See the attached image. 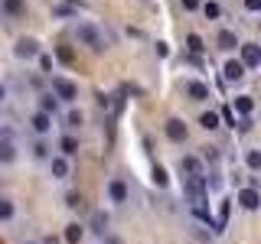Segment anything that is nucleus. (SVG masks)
<instances>
[{
    "label": "nucleus",
    "mask_w": 261,
    "mask_h": 244,
    "mask_svg": "<svg viewBox=\"0 0 261 244\" xmlns=\"http://www.w3.org/2000/svg\"><path fill=\"white\" fill-rule=\"evenodd\" d=\"M75 39L85 49H92V52H105L108 49V39H105V33L95 26V23H88V20H82L75 23Z\"/></svg>",
    "instance_id": "1"
},
{
    "label": "nucleus",
    "mask_w": 261,
    "mask_h": 244,
    "mask_svg": "<svg viewBox=\"0 0 261 244\" xmlns=\"http://www.w3.org/2000/svg\"><path fill=\"white\" fill-rule=\"evenodd\" d=\"M53 98L59 104H72L79 98V85L72 78H65V75H53Z\"/></svg>",
    "instance_id": "2"
},
{
    "label": "nucleus",
    "mask_w": 261,
    "mask_h": 244,
    "mask_svg": "<svg viewBox=\"0 0 261 244\" xmlns=\"http://www.w3.org/2000/svg\"><path fill=\"white\" fill-rule=\"evenodd\" d=\"M105 192H108V202H111V205H127V202H130V186L121 176H111L108 186H105Z\"/></svg>",
    "instance_id": "3"
},
{
    "label": "nucleus",
    "mask_w": 261,
    "mask_h": 244,
    "mask_svg": "<svg viewBox=\"0 0 261 244\" xmlns=\"http://www.w3.org/2000/svg\"><path fill=\"white\" fill-rule=\"evenodd\" d=\"M183 192L190 195V202H199L209 195V179L206 176H183Z\"/></svg>",
    "instance_id": "4"
},
{
    "label": "nucleus",
    "mask_w": 261,
    "mask_h": 244,
    "mask_svg": "<svg viewBox=\"0 0 261 244\" xmlns=\"http://www.w3.org/2000/svg\"><path fill=\"white\" fill-rule=\"evenodd\" d=\"M39 52H43V49H39V43H36L33 36H20V39L13 43V55H16L20 62H30V59H36Z\"/></svg>",
    "instance_id": "5"
},
{
    "label": "nucleus",
    "mask_w": 261,
    "mask_h": 244,
    "mask_svg": "<svg viewBox=\"0 0 261 244\" xmlns=\"http://www.w3.org/2000/svg\"><path fill=\"white\" fill-rule=\"evenodd\" d=\"M163 137H167L170 143H186V137H190V127H186L179 117H167V124H163Z\"/></svg>",
    "instance_id": "6"
},
{
    "label": "nucleus",
    "mask_w": 261,
    "mask_h": 244,
    "mask_svg": "<svg viewBox=\"0 0 261 244\" xmlns=\"http://www.w3.org/2000/svg\"><path fill=\"white\" fill-rule=\"evenodd\" d=\"M239 62L245 65V72L258 69V65H261V46L258 43H242L239 46Z\"/></svg>",
    "instance_id": "7"
},
{
    "label": "nucleus",
    "mask_w": 261,
    "mask_h": 244,
    "mask_svg": "<svg viewBox=\"0 0 261 244\" xmlns=\"http://www.w3.org/2000/svg\"><path fill=\"white\" fill-rule=\"evenodd\" d=\"M53 120L56 117H49V114H43V111H33L30 114V130H33V134H36V137H49V134H53Z\"/></svg>",
    "instance_id": "8"
},
{
    "label": "nucleus",
    "mask_w": 261,
    "mask_h": 244,
    "mask_svg": "<svg viewBox=\"0 0 261 244\" xmlns=\"http://www.w3.org/2000/svg\"><path fill=\"white\" fill-rule=\"evenodd\" d=\"M183 92H186V98H190V101H209L212 98V88L206 85V81H186L183 85Z\"/></svg>",
    "instance_id": "9"
},
{
    "label": "nucleus",
    "mask_w": 261,
    "mask_h": 244,
    "mask_svg": "<svg viewBox=\"0 0 261 244\" xmlns=\"http://www.w3.org/2000/svg\"><path fill=\"white\" fill-rule=\"evenodd\" d=\"M239 46H242V39H239V33H235V29H219L216 33V49L232 52V49H239Z\"/></svg>",
    "instance_id": "10"
},
{
    "label": "nucleus",
    "mask_w": 261,
    "mask_h": 244,
    "mask_svg": "<svg viewBox=\"0 0 261 244\" xmlns=\"http://www.w3.org/2000/svg\"><path fill=\"white\" fill-rule=\"evenodd\" d=\"M179 173H183V176H206V173H202V160L196 157V153L179 157Z\"/></svg>",
    "instance_id": "11"
},
{
    "label": "nucleus",
    "mask_w": 261,
    "mask_h": 244,
    "mask_svg": "<svg viewBox=\"0 0 261 244\" xmlns=\"http://www.w3.org/2000/svg\"><path fill=\"white\" fill-rule=\"evenodd\" d=\"M46 163H49V173H53V179H69L72 166H69V160H65V157H59V153H53V157H49Z\"/></svg>",
    "instance_id": "12"
},
{
    "label": "nucleus",
    "mask_w": 261,
    "mask_h": 244,
    "mask_svg": "<svg viewBox=\"0 0 261 244\" xmlns=\"http://www.w3.org/2000/svg\"><path fill=\"white\" fill-rule=\"evenodd\" d=\"M56 146H59V157H65V160H72V157H75V153L82 150V143H79V137H75V134H62Z\"/></svg>",
    "instance_id": "13"
},
{
    "label": "nucleus",
    "mask_w": 261,
    "mask_h": 244,
    "mask_svg": "<svg viewBox=\"0 0 261 244\" xmlns=\"http://www.w3.org/2000/svg\"><path fill=\"white\" fill-rule=\"evenodd\" d=\"M239 205H242L245 211H255V208L261 205V195H258L255 186H245V189H239Z\"/></svg>",
    "instance_id": "14"
},
{
    "label": "nucleus",
    "mask_w": 261,
    "mask_h": 244,
    "mask_svg": "<svg viewBox=\"0 0 261 244\" xmlns=\"http://www.w3.org/2000/svg\"><path fill=\"white\" fill-rule=\"evenodd\" d=\"M245 75H248V72H245V65H242L239 59H228V62L222 65V78H225V81H242Z\"/></svg>",
    "instance_id": "15"
},
{
    "label": "nucleus",
    "mask_w": 261,
    "mask_h": 244,
    "mask_svg": "<svg viewBox=\"0 0 261 244\" xmlns=\"http://www.w3.org/2000/svg\"><path fill=\"white\" fill-rule=\"evenodd\" d=\"M251 111H255V98H251V95H235V101H232V114L251 117Z\"/></svg>",
    "instance_id": "16"
},
{
    "label": "nucleus",
    "mask_w": 261,
    "mask_h": 244,
    "mask_svg": "<svg viewBox=\"0 0 261 244\" xmlns=\"http://www.w3.org/2000/svg\"><path fill=\"white\" fill-rule=\"evenodd\" d=\"M62 120H65L62 127H65V130H69V134H72V130H79L82 124H85V114H82L79 108H69V111L62 114Z\"/></svg>",
    "instance_id": "17"
},
{
    "label": "nucleus",
    "mask_w": 261,
    "mask_h": 244,
    "mask_svg": "<svg viewBox=\"0 0 261 244\" xmlns=\"http://www.w3.org/2000/svg\"><path fill=\"white\" fill-rule=\"evenodd\" d=\"M0 13L4 16H23L27 13V0H0Z\"/></svg>",
    "instance_id": "18"
},
{
    "label": "nucleus",
    "mask_w": 261,
    "mask_h": 244,
    "mask_svg": "<svg viewBox=\"0 0 261 244\" xmlns=\"http://www.w3.org/2000/svg\"><path fill=\"white\" fill-rule=\"evenodd\" d=\"M39 111H43V114H49V117H56V114H59V101L53 98V92L39 95Z\"/></svg>",
    "instance_id": "19"
},
{
    "label": "nucleus",
    "mask_w": 261,
    "mask_h": 244,
    "mask_svg": "<svg viewBox=\"0 0 261 244\" xmlns=\"http://www.w3.org/2000/svg\"><path fill=\"white\" fill-rule=\"evenodd\" d=\"M82 238H85V225H79V222L65 225V244H79Z\"/></svg>",
    "instance_id": "20"
},
{
    "label": "nucleus",
    "mask_w": 261,
    "mask_h": 244,
    "mask_svg": "<svg viewBox=\"0 0 261 244\" xmlns=\"http://www.w3.org/2000/svg\"><path fill=\"white\" fill-rule=\"evenodd\" d=\"M53 52H56V59H59L62 65H72V62H75V52H72V46H65V43L53 46Z\"/></svg>",
    "instance_id": "21"
},
{
    "label": "nucleus",
    "mask_w": 261,
    "mask_h": 244,
    "mask_svg": "<svg viewBox=\"0 0 261 244\" xmlns=\"http://www.w3.org/2000/svg\"><path fill=\"white\" fill-rule=\"evenodd\" d=\"M199 127L202 130H219V111H202L199 114Z\"/></svg>",
    "instance_id": "22"
},
{
    "label": "nucleus",
    "mask_w": 261,
    "mask_h": 244,
    "mask_svg": "<svg viewBox=\"0 0 261 244\" xmlns=\"http://www.w3.org/2000/svg\"><path fill=\"white\" fill-rule=\"evenodd\" d=\"M33 157H36V160H49V157H53V150H49L46 137H36V140H33Z\"/></svg>",
    "instance_id": "23"
},
{
    "label": "nucleus",
    "mask_w": 261,
    "mask_h": 244,
    "mask_svg": "<svg viewBox=\"0 0 261 244\" xmlns=\"http://www.w3.org/2000/svg\"><path fill=\"white\" fill-rule=\"evenodd\" d=\"M13 160H16V143L0 140V163H13Z\"/></svg>",
    "instance_id": "24"
},
{
    "label": "nucleus",
    "mask_w": 261,
    "mask_h": 244,
    "mask_svg": "<svg viewBox=\"0 0 261 244\" xmlns=\"http://www.w3.org/2000/svg\"><path fill=\"white\" fill-rule=\"evenodd\" d=\"M202 13H206V20H219L222 16V7H219V0H206V4H199Z\"/></svg>",
    "instance_id": "25"
},
{
    "label": "nucleus",
    "mask_w": 261,
    "mask_h": 244,
    "mask_svg": "<svg viewBox=\"0 0 261 244\" xmlns=\"http://www.w3.org/2000/svg\"><path fill=\"white\" fill-rule=\"evenodd\" d=\"M186 49H190L193 55H199L202 49H206V43H202V36H199V33H190V36H186Z\"/></svg>",
    "instance_id": "26"
},
{
    "label": "nucleus",
    "mask_w": 261,
    "mask_h": 244,
    "mask_svg": "<svg viewBox=\"0 0 261 244\" xmlns=\"http://www.w3.org/2000/svg\"><path fill=\"white\" fill-rule=\"evenodd\" d=\"M13 215H16V205L10 199H0V222H13Z\"/></svg>",
    "instance_id": "27"
},
{
    "label": "nucleus",
    "mask_w": 261,
    "mask_h": 244,
    "mask_svg": "<svg viewBox=\"0 0 261 244\" xmlns=\"http://www.w3.org/2000/svg\"><path fill=\"white\" fill-rule=\"evenodd\" d=\"M245 166H248L251 173H258V169H261V153L258 150H248V153H245Z\"/></svg>",
    "instance_id": "28"
},
{
    "label": "nucleus",
    "mask_w": 261,
    "mask_h": 244,
    "mask_svg": "<svg viewBox=\"0 0 261 244\" xmlns=\"http://www.w3.org/2000/svg\"><path fill=\"white\" fill-rule=\"evenodd\" d=\"M53 13H56V16H72V13H79V4H75V0H69V4H59Z\"/></svg>",
    "instance_id": "29"
},
{
    "label": "nucleus",
    "mask_w": 261,
    "mask_h": 244,
    "mask_svg": "<svg viewBox=\"0 0 261 244\" xmlns=\"http://www.w3.org/2000/svg\"><path fill=\"white\" fill-rule=\"evenodd\" d=\"M36 62H39V69H43L46 75H53V55H49V52H39Z\"/></svg>",
    "instance_id": "30"
},
{
    "label": "nucleus",
    "mask_w": 261,
    "mask_h": 244,
    "mask_svg": "<svg viewBox=\"0 0 261 244\" xmlns=\"http://www.w3.org/2000/svg\"><path fill=\"white\" fill-rule=\"evenodd\" d=\"M153 182H157L160 189H167L170 179H167V169H163V166H153Z\"/></svg>",
    "instance_id": "31"
},
{
    "label": "nucleus",
    "mask_w": 261,
    "mask_h": 244,
    "mask_svg": "<svg viewBox=\"0 0 261 244\" xmlns=\"http://www.w3.org/2000/svg\"><path fill=\"white\" fill-rule=\"evenodd\" d=\"M92 231H98V234H101L105 231V228H108V215H101V211H95V218H92Z\"/></svg>",
    "instance_id": "32"
},
{
    "label": "nucleus",
    "mask_w": 261,
    "mask_h": 244,
    "mask_svg": "<svg viewBox=\"0 0 261 244\" xmlns=\"http://www.w3.org/2000/svg\"><path fill=\"white\" fill-rule=\"evenodd\" d=\"M65 205H69V208H79L82 205V195L79 192H69V195H65Z\"/></svg>",
    "instance_id": "33"
},
{
    "label": "nucleus",
    "mask_w": 261,
    "mask_h": 244,
    "mask_svg": "<svg viewBox=\"0 0 261 244\" xmlns=\"http://www.w3.org/2000/svg\"><path fill=\"white\" fill-rule=\"evenodd\" d=\"M242 7L248 13H261V0H242Z\"/></svg>",
    "instance_id": "34"
},
{
    "label": "nucleus",
    "mask_w": 261,
    "mask_h": 244,
    "mask_svg": "<svg viewBox=\"0 0 261 244\" xmlns=\"http://www.w3.org/2000/svg\"><path fill=\"white\" fill-rule=\"evenodd\" d=\"M183 10H190V13L199 10V0H183Z\"/></svg>",
    "instance_id": "35"
},
{
    "label": "nucleus",
    "mask_w": 261,
    "mask_h": 244,
    "mask_svg": "<svg viewBox=\"0 0 261 244\" xmlns=\"http://www.w3.org/2000/svg\"><path fill=\"white\" fill-rule=\"evenodd\" d=\"M7 95H10V92H7V85H4V81H0V104L7 101Z\"/></svg>",
    "instance_id": "36"
}]
</instances>
